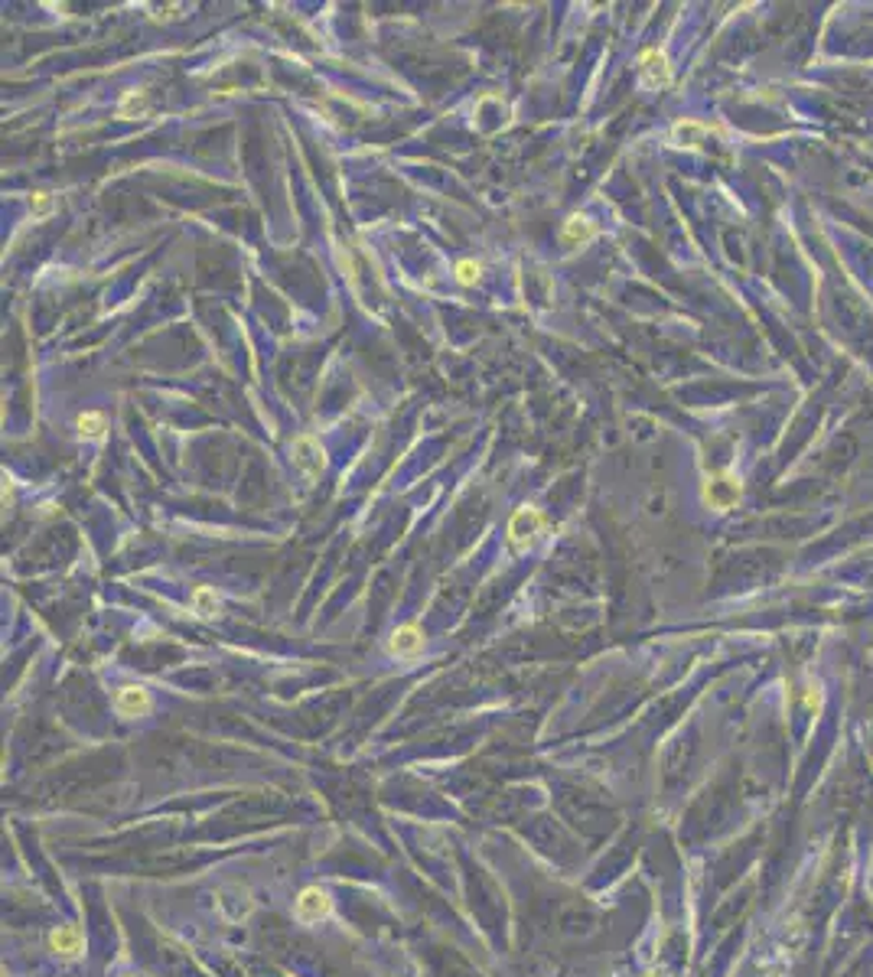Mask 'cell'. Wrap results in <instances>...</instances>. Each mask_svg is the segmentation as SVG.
<instances>
[{"label":"cell","mask_w":873,"mask_h":977,"mask_svg":"<svg viewBox=\"0 0 873 977\" xmlns=\"http://www.w3.org/2000/svg\"><path fill=\"white\" fill-rule=\"evenodd\" d=\"M388 648H392V655H418L424 648V632L418 626H401V629L392 632Z\"/></svg>","instance_id":"8"},{"label":"cell","mask_w":873,"mask_h":977,"mask_svg":"<svg viewBox=\"0 0 873 977\" xmlns=\"http://www.w3.org/2000/svg\"><path fill=\"white\" fill-rule=\"evenodd\" d=\"M704 124H694V121H685V124H675V140H685L688 147H694V137L704 134Z\"/></svg>","instance_id":"13"},{"label":"cell","mask_w":873,"mask_h":977,"mask_svg":"<svg viewBox=\"0 0 873 977\" xmlns=\"http://www.w3.org/2000/svg\"><path fill=\"white\" fill-rule=\"evenodd\" d=\"M805 704L812 707V710H818V707H822V694H818V688H808V697H805Z\"/></svg>","instance_id":"16"},{"label":"cell","mask_w":873,"mask_h":977,"mask_svg":"<svg viewBox=\"0 0 873 977\" xmlns=\"http://www.w3.org/2000/svg\"><path fill=\"white\" fill-rule=\"evenodd\" d=\"M704 502H707L711 509H717V511L734 509L736 502H740V479L730 476V473H717V476H711L707 483H704Z\"/></svg>","instance_id":"3"},{"label":"cell","mask_w":873,"mask_h":977,"mask_svg":"<svg viewBox=\"0 0 873 977\" xmlns=\"http://www.w3.org/2000/svg\"><path fill=\"white\" fill-rule=\"evenodd\" d=\"M639 72H643V82L649 88H665L671 82V66H668L665 52L659 50H645L639 56Z\"/></svg>","instance_id":"5"},{"label":"cell","mask_w":873,"mask_h":977,"mask_svg":"<svg viewBox=\"0 0 873 977\" xmlns=\"http://www.w3.org/2000/svg\"><path fill=\"white\" fill-rule=\"evenodd\" d=\"M147 108H150V102H147V92H128L124 98H121L118 114H121V118H144Z\"/></svg>","instance_id":"11"},{"label":"cell","mask_w":873,"mask_h":977,"mask_svg":"<svg viewBox=\"0 0 873 977\" xmlns=\"http://www.w3.org/2000/svg\"><path fill=\"white\" fill-rule=\"evenodd\" d=\"M561 239H564L567 245H577V241L593 239V222L587 219V215H571V219L564 222V231H561Z\"/></svg>","instance_id":"9"},{"label":"cell","mask_w":873,"mask_h":977,"mask_svg":"<svg viewBox=\"0 0 873 977\" xmlns=\"http://www.w3.org/2000/svg\"><path fill=\"white\" fill-rule=\"evenodd\" d=\"M541 528H544V515L538 509H518L508 521V544L515 551H525L541 535Z\"/></svg>","instance_id":"1"},{"label":"cell","mask_w":873,"mask_h":977,"mask_svg":"<svg viewBox=\"0 0 873 977\" xmlns=\"http://www.w3.org/2000/svg\"><path fill=\"white\" fill-rule=\"evenodd\" d=\"M293 466H297L307 479H317L326 466L323 447H320L313 437H297V440H293Z\"/></svg>","instance_id":"4"},{"label":"cell","mask_w":873,"mask_h":977,"mask_svg":"<svg viewBox=\"0 0 873 977\" xmlns=\"http://www.w3.org/2000/svg\"><path fill=\"white\" fill-rule=\"evenodd\" d=\"M329 909H333V900H329V892L320 890V886H307V890L297 896V902H293V916H297L303 926H313V922L326 918Z\"/></svg>","instance_id":"2"},{"label":"cell","mask_w":873,"mask_h":977,"mask_svg":"<svg viewBox=\"0 0 873 977\" xmlns=\"http://www.w3.org/2000/svg\"><path fill=\"white\" fill-rule=\"evenodd\" d=\"M52 952L62 954V958H78L82 954V932L76 926H62L50 935Z\"/></svg>","instance_id":"7"},{"label":"cell","mask_w":873,"mask_h":977,"mask_svg":"<svg viewBox=\"0 0 873 977\" xmlns=\"http://www.w3.org/2000/svg\"><path fill=\"white\" fill-rule=\"evenodd\" d=\"M456 281H460V284H476V281H480V264H476V261H460V264H456Z\"/></svg>","instance_id":"14"},{"label":"cell","mask_w":873,"mask_h":977,"mask_svg":"<svg viewBox=\"0 0 873 977\" xmlns=\"http://www.w3.org/2000/svg\"><path fill=\"white\" fill-rule=\"evenodd\" d=\"M193 606H196V612L202 620H209V616H215V610H219V600H215V593L209 586H199L196 593H193Z\"/></svg>","instance_id":"12"},{"label":"cell","mask_w":873,"mask_h":977,"mask_svg":"<svg viewBox=\"0 0 873 977\" xmlns=\"http://www.w3.org/2000/svg\"><path fill=\"white\" fill-rule=\"evenodd\" d=\"M114 710H118L121 717H128V720L144 717L147 710H150V694H147V688H140V684H128V688H121L118 694H114Z\"/></svg>","instance_id":"6"},{"label":"cell","mask_w":873,"mask_h":977,"mask_svg":"<svg viewBox=\"0 0 873 977\" xmlns=\"http://www.w3.org/2000/svg\"><path fill=\"white\" fill-rule=\"evenodd\" d=\"M50 209H52V199H50V195H46V193L33 195V213H36V215H46Z\"/></svg>","instance_id":"15"},{"label":"cell","mask_w":873,"mask_h":977,"mask_svg":"<svg viewBox=\"0 0 873 977\" xmlns=\"http://www.w3.org/2000/svg\"><path fill=\"white\" fill-rule=\"evenodd\" d=\"M78 434L86 437V440H102L104 437V417L98 414V411H86V414H78Z\"/></svg>","instance_id":"10"}]
</instances>
